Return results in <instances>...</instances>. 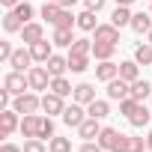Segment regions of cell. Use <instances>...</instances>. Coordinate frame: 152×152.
I'll use <instances>...</instances> for the list:
<instances>
[{
    "instance_id": "cell-22",
    "label": "cell",
    "mask_w": 152,
    "mask_h": 152,
    "mask_svg": "<svg viewBox=\"0 0 152 152\" xmlns=\"http://www.w3.org/2000/svg\"><path fill=\"white\" fill-rule=\"evenodd\" d=\"M110 24L113 27H131V9L128 6H116L113 15H110Z\"/></svg>"
},
{
    "instance_id": "cell-16",
    "label": "cell",
    "mask_w": 152,
    "mask_h": 152,
    "mask_svg": "<svg viewBox=\"0 0 152 152\" xmlns=\"http://www.w3.org/2000/svg\"><path fill=\"white\" fill-rule=\"evenodd\" d=\"M75 102H78V104H90V102H96V87L93 84H78V87H75V96H72Z\"/></svg>"
},
{
    "instance_id": "cell-12",
    "label": "cell",
    "mask_w": 152,
    "mask_h": 152,
    "mask_svg": "<svg viewBox=\"0 0 152 152\" xmlns=\"http://www.w3.org/2000/svg\"><path fill=\"white\" fill-rule=\"evenodd\" d=\"M96 78H99V81H104V84H107V81H113V78H119V66H116V63H110V60H102V63L96 66Z\"/></svg>"
},
{
    "instance_id": "cell-40",
    "label": "cell",
    "mask_w": 152,
    "mask_h": 152,
    "mask_svg": "<svg viewBox=\"0 0 152 152\" xmlns=\"http://www.w3.org/2000/svg\"><path fill=\"white\" fill-rule=\"evenodd\" d=\"M12 54H15V48H12L9 42H0V60L9 63V60H12Z\"/></svg>"
},
{
    "instance_id": "cell-11",
    "label": "cell",
    "mask_w": 152,
    "mask_h": 152,
    "mask_svg": "<svg viewBox=\"0 0 152 152\" xmlns=\"http://www.w3.org/2000/svg\"><path fill=\"white\" fill-rule=\"evenodd\" d=\"M93 33H96V42H107V45L119 42V27H113V24H99Z\"/></svg>"
},
{
    "instance_id": "cell-39",
    "label": "cell",
    "mask_w": 152,
    "mask_h": 152,
    "mask_svg": "<svg viewBox=\"0 0 152 152\" xmlns=\"http://www.w3.org/2000/svg\"><path fill=\"white\" fill-rule=\"evenodd\" d=\"M48 137H54V119H51V116H45V122H42V134H39V140H48Z\"/></svg>"
},
{
    "instance_id": "cell-43",
    "label": "cell",
    "mask_w": 152,
    "mask_h": 152,
    "mask_svg": "<svg viewBox=\"0 0 152 152\" xmlns=\"http://www.w3.org/2000/svg\"><path fill=\"white\" fill-rule=\"evenodd\" d=\"M9 99H12V93L3 87V90H0V110H6V107H9Z\"/></svg>"
},
{
    "instance_id": "cell-3",
    "label": "cell",
    "mask_w": 152,
    "mask_h": 152,
    "mask_svg": "<svg viewBox=\"0 0 152 152\" xmlns=\"http://www.w3.org/2000/svg\"><path fill=\"white\" fill-rule=\"evenodd\" d=\"M27 81H30V90H51V72L45 66H33L27 72Z\"/></svg>"
},
{
    "instance_id": "cell-21",
    "label": "cell",
    "mask_w": 152,
    "mask_h": 152,
    "mask_svg": "<svg viewBox=\"0 0 152 152\" xmlns=\"http://www.w3.org/2000/svg\"><path fill=\"white\" fill-rule=\"evenodd\" d=\"M57 48H72L75 36H72V27H54V39H51Z\"/></svg>"
},
{
    "instance_id": "cell-28",
    "label": "cell",
    "mask_w": 152,
    "mask_h": 152,
    "mask_svg": "<svg viewBox=\"0 0 152 152\" xmlns=\"http://www.w3.org/2000/svg\"><path fill=\"white\" fill-rule=\"evenodd\" d=\"M87 113H90V116H96V119H104V116L110 113V104H107L104 99H96V102H90V104H87Z\"/></svg>"
},
{
    "instance_id": "cell-5",
    "label": "cell",
    "mask_w": 152,
    "mask_h": 152,
    "mask_svg": "<svg viewBox=\"0 0 152 152\" xmlns=\"http://www.w3.org/2000/svg\"><path fill=\"white\" fill-rule=\"evenodd\" d=\"M128 96H131V84H128V81H122V78L107 81V99H110V102H122V99H128Z\"/></svg>"
},
{
    "instance_id": "cell-4",
    "label": "cell",
    "mask_w": 152,
    "mask_h": 152,
    "mask_svg": "<svg viewBox=\"0 0 152 152\" xmlns=\"http://www.w3.org/2000/svg\"><path fill=\"white\" fill-rule=\"evenodd\" d=\"M87 116H90V113H87V110H84V104H78V102H72V104L63 110V122H66L69 128H78Z\"/></svg>"
},
{
    "instance_id": "cell-8",
    "label": "cell",
    "mask_w": 152,
    "mask_h": 152,
    "mask_svg": "<svg viewBox=\"0 0 152 152\" xmlns=\"http://www.w3.org/2000/svg\"><path fill=\"white\" fill-rule=\"evenodd\" d=\"M30 63H36V60H33V54H30V48H15V54H12L9 66H12L15 72H30V69H33Z\"/></svg>"
},
{
    "instance_id": "cell-38",
    "label": "cell",
    "mask_w": 152,
    "mask_h": 152,
    "mask_svg": "<svg viewBox=\"0 0 152 152\" xmlns=\"http://www.w3.org/2000/svg\"><path fill=\"white\" fill-rule=\"evenodd\" d=\"M24 152H48V149H45V143H42L39 137H27V143H24Z\"/></svg>"
},
{
    "instance_id": "cell-31",
    "label": "cell",
    "mask_w": 152,
    "mask_h": 152,
    "mask_svg": "<svg viewBox=\"0 0 152 152\" xmlns=\"http://www.w3.org/2000/svg\"><path fill=\"white\" fill-rule=\"evenodd\" d=\"M134 60H137L140 66H152V45H149V42L137 45V51H134Z\"/></svg>"
},
{
    "instance_id": "cell-20",
    "label": "cell",
    "mask_w": 152,
    "mask_h": 152,
    "mask_svg": "<svg viewBox=\"0 0 152 152\" xmlns=\"http://www.w3.org/2000/svg\"><path fill=\"white\" fill-rule=\"evenodd\" d=\"M116 140H119V131H116V128H102V134L96 137V143H99L102 149H107V152H113Z\"/></svg>"
},
{
    "instance_id": "cell-15",
    "label": "cell",
    "mask_w": 152,
    "mask_h": 152,
    "mask_svg": "<svg viewBox=\"0 0 152 152\" xmlns=\"http://www.w3.org/2000/svg\"><path fill=\"white\" fill-rule=\"evenodd\" d=\"M131 30L140 33V36H146V33L152 30V12H137V15H131Z\"/></svg>"
},
{
    "instance_id": "cell-13",
    "label": "cell",
    "mask_w": 152,
    "mask_h": 152,
    "mask_svg": "<svg viewBox=\"0 0 152 152\" xmlns=\"http://www.w3.org/2000/svg\"><path fill=\"white\" fill-rule=\"evenodd\" d=\"M21 39H24V45H33V42H42V39H45V30H42V24H36V21L24 24V30H21Z\"/></svg>"
},
{
    "instance_id": "cell-27",
    "label": "cell",
    "mask_w": 152,
    "mask_h": 152,
    "mask_svg": "<svg viewBox=\"0 0 152 152\" xmlns=\"http://www.w3.org/2000/svg\"><path fill=\"white\" fill-rule=\"evenodd\" d=\"M152 93V84L149 81H143V78H137V81H131V96L137 99V102H146V96Z\"/></svg>"
},
{
    "instance_id": "cell-34",
    "label": "cell",
    "mask_w": 152,
    "mask_h": 152,
    "mask_svg": "<svg viewBox=\"0 0 152 152\" xmlns=\"http://www.w3.org/2000/svg\"><path fill=\"white\" fill-rule=\"evenodd\" d=\"M69 54H93V42L90 39H75L72 48H69Z\"/></svg>"
},
{
    "instance_id": "cell-32",
    "label": "cell",
    "mask_w": 152,
    "mask_h": 152,
    "mask_svg": "<svg viewBox=\"0 0 152 152\" xmlns=\"http://www.w3.org/2000/svg\"><path fill=\"white\" fill-rule=\"evenodd\" d=\"M60 12H63V6H60V3H45V6H42V18H45L48 24H57Z\"/></svg>"
},
{
    "instance_id": "cell-33",
    "label": "cell",
    "mask_w": 152,
    "mask_h": 152,
    "mask_svg": "<svg viewBox=\"0 0 152 152\" xmlns=\"http://www.w3.org/2000/svg\"><path fill=\"white\" fill-rule=\"evenodd\" d=\"M48 149H51V152H72V140H69V137H57V134H54V137H51V143H48Z\"/></svg>"
},
{
    "instance_id": "cell-26",
    "label": "cell",
    "mask_w": 152,
    "mask_h": 152,
    "mask_svg": "<svg viewBox=\"0 0 152 152\" xmlns=\"http://www.w3.org/2000/svg\"><path fill=\"white\" fill-rule=\"evenodd\" d=\"M3 30H6V33H21V30H24V21L15 15V9H9V12L3 15Z\"/></svg>"
},
{
    "instance_id": "cell-51",
    "label": "cell",
    "mask_w": 152,
    "mask_h": 152,
    "mask_svg": "<svg viewBox=\"0 0 152 152\" xmlns=\"http://www.w3.org/2000/svg\"><path fill=\"white\" fill-rule=\"evenodd\" d=\"M149 3H152V0H149ZM149 12H152V6H149Z\"/></svg>"
},
{
    "instance_id": "cell-29",
    "label": "cell",
    "mask_w": 152,
    "mask_h": 152,
    "mask_svg": "<svg viewBox=\"0 0 152 152\" xmlns=\"http://www.w3.org/2000/svg\"><path fill=\"white\" fill-rule=\"evenodd\" d=\"M78 27L81 30H87V33H93L99 24H96V12H90V9H84L81 15H78Z\"/></svg>"
},
{
    "instance_id": "cell-6",
    "label": "cell",
    "mask_w": 152,
    "mask_h": 152,
    "mask_svg": "<svg viewBox=\"0 0 152 152\" xmlns=\"http://www.w3.org/2000/svg\"><path fill=\"white\" fill-rule=\"evenodd\" d=\"M42 122H45V116H39V113H24V119H21V134H24V137H39V134H42Z\"/></svg>"
},
{
    "instance_id": "cell-35",
    "label": "cell",
    "mask_w": 152,
    "mask_h": 152,
    "mask_svg": "<svg viewBox=\"0 0 152 152\" xmlns=\"http://www.w3.org/2000/svg\"><path fill=\"white\" fill-rule=\"evenodd\" d=\"M54 27H78V15H72L69 9H63L60 12V18H57V24Z\"/></svg>"
},
{
    "instance_id": "cell-17",
    "label": "cell",
    "mask_w": 152,
    "mask_h": 152,
    "mask_svg": "<svg viewBox=\"0 0 152 152\" xmlns=\"http://www.w3.org/2000/svg\"><path fill=\"white\" fill-rule=\"evenodd\" d=\"M45 69L51 72V78H60V75H66V69H69V57H60V54H51V60L45 63Z\"/></svg>"
},
{
    "instance_id": "cell-52",
    "label": "cell",
    "mask_w": 152,
    "mask_h": 152,
    "mask_svg": "<svg viewBox=\"0 0 152 152\" xmlns=\"http://www.w3.org/2000/svg\"><path fill=\"white\" fill-rule=\"evenodd\" d=\"M143 152H152V149H143Z\"/></svg>"
},
{
    "instance_id": "cell-25",
    "label": "cell",
    "mask_w": 152,
    "mask_h": 152,
    "mask_svg": "<svg viewBox=\"0 0 152 152\" xmlns=\"http://www.w3.org/2000/svg\"><path fill=\"white\" fill-rule=\"evenodd\" d=\"M51 93H57V96H63V99H66V96H75V87L63 78V75H60V78H51Z\"/></svg>"
},
{
    "instance_id": "cell-24",
    "label": "cell",
    "mask_w": 152,
    "mask_h": 152,
    "mask_svg": "<svg viewBox=\"0 0 152 152\" xmlns=\"http://www.w3.org/2000/svg\"><path fill=\"white\" fill-rule=\"evenodd\" d=\"M137 66H140L137 60H125V63H119V78L128 81V84L137 81V78H140V75H137Z\"/></svg>"
},
{
    "instance_id": "cell-18",
    "label": "cell",
    "mask_w": 152,
    "mask_h": 152,
    "mask_svg": "<svg viewBox=\"0 0 152 152\" xmlns=\"http://www.w3.org/2000/svg\"><path fill=\"white\" fill-rule=\"evenodd\" d=\"M30 54H33V60H36V63H48V60H51V54H54V48H51V42H45V39H42V42H33V45H30Z\"/></svg>"
},
{
    "instance_id": "cell-36",
    "label": "cell",
    "mask_w": 152,
    "mask_h": 152,
    "mask_svg": "<svg viewBox=\"0 0 152 152\" xmlns=\"http://www.w3.org/2000/svg\"><path fill=\"white\" fill-rule=\"evenodd\" d=\"M15 15H18L24 24H30V18H33V6H30L27 0H24V3H18V6H15Z\"/></svg>"
},
{
    "instance_id": "cell-49",
    "label": "cell",
    "mask_w": 152,
    "mask_h": 152,
    "mask_svg": "<svg viewBox=\"0 0 152 152\" xmlns=\"http://www.w3.org/2000/svg\"><path fill=\"white\" fill-rule=\"evenodd\" d=\"M146 39H149V45H152V30H149V33H146Z\"/></svg>"
},
{
    "instance_id": "cell-42",
    "label": "cell",
    "mask_w": 152,
    "mask_h": 152,
    "mask_svg": "<svg viewBox=\"0 0 152 152\" xmlns=\"http://www.w3.org/2000/svg\"><path fill=\"white\" fill-rule=\"evenodd\" d=\"M78 152H104V149H102L99 143H93V140H84V146H81Z\"/></svg>"
},
{
    "instance_id": "cell-41",
    "label": "cell",
    "mask_w": 152,
    "mask_h": 152,
    "mask_svg": "<svg viewBox=\"0 0 152 152\" xmlns=\"http://www.w3.org/2000/svg\"><path fill=\"white\" fill-rule=\"evenodd\" d=\"M84 6H87L90 12H102V9H104V0H84Z\"/></svg>"
},
{
    "instance_id": "cell-2",
    "label": "cell",
    "mask_w": 152,
    "mask_h": 152,
    "mask_svg": "<svg viewBox=\"0 0 152 152\" xmlns=\"http://www.w3.org/2000/svg\"><path fill=\"white\" fill-rule=\"evenodd\" d=\"M3 87H6L12 96H21V93L30 90V81H27V75H24V72H15V69H12L6 78H3Z\"/></svg>"
},
{
    "instance_id": "cell-37",
    "label": "cell",
    "mask_w": 152,
    "mask_h": 152,
    "mask_svg": "<svg viewBox=\"0 0 152 152\" xmlns=\"http://www.w3.org/2000/svg\"><path fill=\"white\" fill-rule=\"evenodd\" d=\"M137 104H140V102H137L134 96H128V99H122V102H119V113H125V116H131V113L137 110Z\"/></svg>"
},
{
    "instance_id": "cell-47",
    "label": "cell",
    "mask_w": 152,
    "mask_h": 152,
    "mask_svg": "<svg viewBox=\"0 0 152 152\" xmlns=\"http://www.w3.org/2000/svg\"><path fill=\"white\" fill-rule=\"evenodd\" d=\"M134 0H116V6H131Z\"/></svg>"
},
{
    "instance_id": "cell-50",
    "label": "cell",
    "mask_w": 152,
    "mask_h": 152,
    "mask_svg": "<svg viewBox=\"0 0 152 152\" xmlns=\"http://www.w3.org/2000/svg\"><path fill=\"white\" fill-rule=\"evenodd\" d=\"M45 3H60V0H45Z\"/></svg>"
},
{
    "instance_id": "cell-19",
    "label": "cell",
    "mask_w": 152,
    "mask_h": 152,
    "mask_svg": "<svg viewBox=\"0 0 152 152\" xmlns=\"http://www.w3.org/2000/svg\"><path fill=\"white\" fill-rule=\"evenodd\" d=\"M128 122H131L134 128H143V125H149V122H152V110H149V107L140 102V104H137V110L128 116Z\"/></svg>"
},
{
    "instance_id": "cell-44",
    "label": "cell",
    "mask_w": 152,
    "mask_h": 152,
    "mask_svg": "<svg viewBox=\"0 0 152 152\" xmlns=\"http://www.w3.org/2000/svg\"><path fill=\"white\" fill-rule=\"evenodd\" d=\"M0 152H24V149L15 146V143H3V146H0Z\"/></svg>"
},
{
    "instance_id": "cell-45",
    "label": "cell",
    "mask_w": 152,
    "mask_h": 152,
    "mask_svg": "<svg viewBox=\"0 0 152 152\" xmlns=\"http://www.w3.org/2000/svg\"><path fill=\"white\" fill-rule=\"evenodd\" d=\"M0 3H3V6H6V9H15V6H18V3H21V0H0Z\"/></svg>"
},
{
    "instance_id": "cell-46",
    "label": "cell",
    "mask_w": 152,
    "mask_h": 152,
    "mask_svg": "<svg viewBox=\"0 0 152 152\" xmlns=\"http://www.w3.org/2000/svg\"><path fill=\"white\" fill-rule=\"evenodd\" d=\"M75 3H78V0H60V6H63V9H72Z\"/></svg>"
},
{
    "instance_id": "cell-9",
    "label": "cell",
    "mask_w": 152,
    "mask_h": 152,
    "mask_svg": "<svg viewBox=\"0 0 152 152\" xmlns=\"http://www.w3.org/2000/svg\"><path fill=\"white\" fill-rule=\"evenodd\" d=\"M42 110H45L48 116H57V113L63 116V110H66V104H63V96H57V93H51V90H48V93L42 96Z\"/></svg>"
},
{
    "instance_id": "cell-23",
    "label": "cell",
    "mask_w": 152,
    "mask_h": 152,
    "mask_svg": "<svg viewBox=\"0 0 152 152\" xmlns=\"http://www.w3.org/2000/svg\"><path fill=\"white\" fill-rule=\"evenodd\" d=\"M69 69H72L75 75L87 72V69H90V54H69Z\"/></svg>"
},
{
    "instance_id": "cell-30",
    "label": "cell",
    "mask_w": 152,
    "mask_h": 152,
    "mask_svg": "<svg viewBox=\"0 0 152 152\" xmlns=\"http://www.w3.org/2000/svg\"><path fill=\"white\" fill-rule=\"evenodd\" d=\"M113 51H116V45H107V42H93V54H96V60H110V57H113Z\"/></svg>"
},
{
    "instance_id": "cell-48",
    "label": "cell",
    "mask_w": 152,
    "mask_h": 152,
    "mask_svg": "<svg viewBox=\"0 0 152 152\" xmlns=\"http://www.w3.org/2000/svg\"><path fill=\"white\" fill-rule=\"evenodd\" d=\"M146 149H152V131L146 134Z\"/></svg>"
},
{
    "instance_id": "cell-14",
    "label": "cell",
    "mask_w": 152,
    "mask_h": 152,
    "mask_svg": "<svg viewBox=\"0 0 152 152\" xmlns=\"http://www.w3.org/2000/svg\"><path fill=\"white\" fill-rule=\"evenodd\" d=\"M78 134H81L84 140H93V137H99V134H102V125H99V119H96V116H87V119L78 125Z\"/></svg>"
},
{
    "instance_id": "cell-7",
    "label": "cell",
    "mask_w": 152,
    "mask_h": 152,
    "mask_svg": "<svg viewBox=\"0 0 152 152\" xmlns=\"http://www.w3.org/2000/svg\"><path fill=\"white\" fill-rule=\"evenodd\" d=\"M146 149V137H128V134H119L113 152H143Z\"/></svg>"
},
{
    "instance_id": "cell-10",
    "label": "cell",
    "mask_w": 152,
    "mask_h": 152,
    "mask_svg": "<svg viewBox=\"0 0 152 152\" xmlns=\"http://www.w3.org/2000/svg\"><path fill=\"white\" fill-rule=\"evenodd\" d=\"M15 128H21V122H18V110L12 107H6V110H0V134H3V137H9Z\"/></svg>"
},
{
    "instance_id": "cell-1",
    "label": "cell",
    "mask_w": 152,
    "mask_h": 152,
    "mask_svg": "<svg viewBox=\"0 0 152 152\" xmlns=\"http://www.w3.org/2000/svg\"><path fill=\"white\" fill-rule=\"evenodd\" d=\"M12 107L18 110V113H36L39 107H42V99L36 96V93H21V96H15V102H12Z\"/></svg>"
}]
</instances>
